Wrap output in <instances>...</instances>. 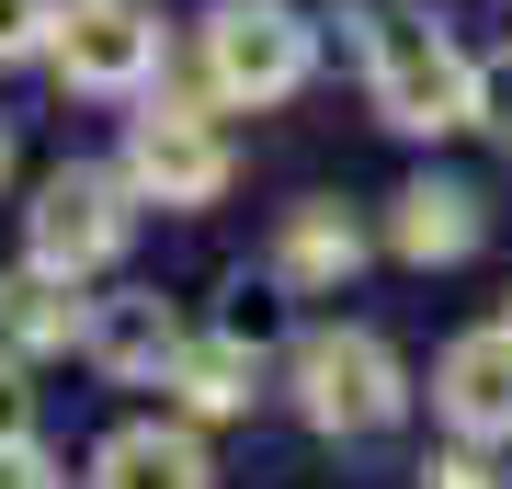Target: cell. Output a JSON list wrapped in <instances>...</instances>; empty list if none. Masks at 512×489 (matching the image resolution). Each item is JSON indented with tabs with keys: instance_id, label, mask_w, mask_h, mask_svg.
I'll list each match as a JSON object with an SVG mask.
<instances>
[{
	"instance_id": "19",
	"label": "cell",
	"mask_w": 512,
	"mask_h": 489,
	"mask_svg": "<svg viewBox=\"0 0 512 489\" xmlns=\"http://www.w3.org/2000/svg\"><path fill=\"white\" fill-rule=\"evenodd\" d=\"M0 171H12V126H0Z\"/></svg>"
},
{
	"instance_id": "6",
	"label": "cell",
	"mask_w": 512,
	"mask_h": 489,
	"mask_svg": "<svg viewBox=\"0 0 512 489\" xmlns=\"http://www.w3.org/2000/svg\"><path fill=\"white\" fill-rule=\"evenodd\" d=\"M126 182H137V194H160V205H217V182H228V137L205 126V114L160 103V114H137Z\"/></svg>"
},
{
	"instance_id": "20",
	"label": "cell",
	"mask_w": 512,
	"mask_h": 489,
	"mask_svg": "<svg viewBox=\"0 0 512 489\" xmlns=\"http://www.w3.org/2000/svg\"><path fill=\"white\" fill-rule=\"evenodd\" d=\"M0 296H12V285H0Z\"/></svg>"
},
{
	"instance_id": "4",
	"label": "cell",
	"mask_w": 512,
	"mask_h": 489,
	"mask_svg": "<svg viewBox=\"0 0 512 489\" xmlns=\"http://www.w3.org/2000/svg\"><path fill=\"white\" fill-rule=\"evenodd\" d=\"M205 69H217L228 103H285V91L308 80V23H296L285 0H228V12L205 23Z\"/></svg>"
},
{
	"instance_id": "10",
	"label": "cell",
	"mask_w": 512,
	"mask_h": 489,
	"mask_svg": "<svg viewBox=\"0 0 512 489\" xmlns=\"http://www.w3.org/2000/svg\"><path fill=\"white\" fill-rule=\"evenodd\" d=\"M353 262H365V239H353L342 205H296V217H285V251H274L285 285H342Z\"/></svg>"
},
{
	"instance_id": "12",
	"label": "cell",
	"mask_w": 512,
	"mask_h": 489,
	"mask_svg": "<svg viewBox=\"0 0 512 489\" xmlns=\"http://www.w3.org/2000/svg\"><path fill=\"white\" fill-rule=\"evenodd\" d=\"M171 387H183L194 410H239V399H251V342H239V330H217V342H183Z\"/></svg>"
},
{
	"instance_id": "7",
	"label": "cell",
	"mask_w": 512,
	"mask_h": 489,
	"mask_svg": "<svg viewBox=\"0 0 512 489\" xmlns=\"http://www.w3.org/2000/svg\"><path fill=\"white\" fill-rule=\"evenodd\" d=\"M433 410L456 421L467 444H501V433H512V319H501V330H467V342L444 353Z\"/></svg>"
},
{
	"instance_id": "14",
	"label": "cell",
	"mask_w": 512,
	"mask_h": 489,
	"mask_svg": "<svg viewBox=\"0 0 512 489\" xmlns=\"http://www.w3.org/2000/svg\"><path fill=\"white\" fill-rule=\"evenodd\" d=\"M467 126H490V137L512 148V46L490 57V69H478V91H467Z\"/></svg>"
},
{
	"instance_id": "9",
	"label": "cell",
	"mask_w": 512,
	"mask_h": 489,
	"mask_svg": "<svg viewBox=\"0 0 512 489\" xmlns=\"http://www.w3.org/2000/svg\"><path fill=\"white\" fill-rule=\"evenodd\" d=\"M92 489H217L194 433H171V421H126L103 455H92Z\"/></svg>"
},
{
	"instance_id": "16",
	"label": "cell",
	"mask_w": 512,
	"mask_h": 489,
	"mask_svg": "<svg viewBox=\"0 0 512 489\" xmlns=\"http://www.w3.org/2000/svg\"><path fill=\"white\" fill-rule=\"evenodd\" d=\"M0 489H57V467H46V444H35V433L0 444Z\"/></svg>"
},
{
	"instance_id": "5",
	"label": "cell",
	"mask_w": 512,
	"mask_h": 489,
	"mask_svg": "<svg viewBox=\"0 0 512 489\" xmlns=\"http://www.w3.org/2000/svg\"><path fill=\"white\" fill-rule=\"evenodd\" d=\"M46 46H57V69H69V91H137L160 69V12H148V0H69Z\"/></svg>"
},
{
	"instance_id": "18",
	"label": "cell",
	"mask_w": 512,
	"mask_h": 489,
	"mask_svg": "<svg viewBox=\"0 0 512 489\" xmlns=\"http://www.w3.org/2000/svg\"><path fill=\"white\" fill-rule=\"evenodd\" d=\"M433 489H501V478L478 467V455H444V467H433Z\"/></svg>"
},
{
	"instance_id": "13",
	"label": "cell",
	"mask_w": 512,
	"mask_h": 489,
	"mask_svg": "<svg viewBox=\"0 0 512 489\" xmlns=\"http://www.w3.org/2000/svg\"><path fill=\"white\" fill-rule=\"evenodd\" d=\"M0 330H12L23 353H46V342H69V296L35 285V296H0Z\"/></svg>"
},
{
	"instance_id": "3",
	"label": "cell",
	"mask_w": 512,
	"mask_h": 489,
	"mask_svg": "<svg viewBox=\"0 0 512 489\" xmlns=\"http://www.w3.org/2000/svg\"><path fill=\"white\" fill-rule=\"evenodd\" d=\"M23 251H35L46 285L103 273L114 251H126V182H114V171H57L35 194V217H23Z\"/></svg>"
},
{
	"instance_id": "2",
	"label": "cell",
	"mask_w": 512,
	"mask_h": 489,
	"mask_svg": "<svg viewBox=\"0 0 512 489\" xmlns=\"http://www.w3.org/2000/svg\"><path fill=\"white\" fill-rule=\"evenodd\" d=\"M296 410L319 433H376L399 421V364H387L376 330H308L296 342Z\"/></svg>"
},
{
	"instance_id": "15",
	"label": "cell",
	"mask_w": 512,
	"mask_h": 489,
	"mask_svg": "<svg viewBox=\"0 0 512 489\" xmlns=\"http://www.w3.org/2000/svg\"><path fill=\"white\" fill-rule=\"evenodd\" d=\"M57 35V0H0V57H35Z\"/></svg>"
},
{
	"instance_id": "1",
	"label": "cell",
	"mask_w": 512,
	"mask_h": 489,
	"mask_svg": "<svg viewBox=\"0 0 512 489\" xmlns=\"http://www.w3.org/2000/svg\"><path fill=\"white\" fill-rule=\"evenodd\" d=\"M353 23H365V80H376V114H387L399 137H444V126H467L478 69L444 46V23H433V12H353Z\"/></svg>"
},
{
	"instance_id": "8",
	"label": "cell",
	"mask_w": 512,
	"mask_h": 489,
	"mask_svg": "<svg viewBox=\"0 0 512 489\" xmlns=\"http://www.w3.org/2000/svg\"><path fill=\"white\" fill-rule=\"evenodd\" d=\"M80 342H92L103 376H126V387H171V364H183V319H171L160 296H103Z\"/></svg>"
},
{
	"instance_id": "17",
	"label": "cell",
	"mask_w": 512,
	"mask_h": 489,
	"mask_svg": "<svg viewBox=\"0 0 512 489\" xmlns=\"http://www.w3.org/2000/svg\"><path fill=\"white\" fill-rule=\"evenodd\" d=\"M23 421H35V387H23L12 364H0V444H23Z\"/></svg>"
},
{
	"instance_id": "11",
	"label": "cell",
	"mask_w": 512,
	"mask_h": 489,
	"mask_svg": "<svg viewBox=\"0 0 512 489\" xmlns=\"http://www.w3.org/2000/svg\"><path fill=\"white\" fill-rule=\"evenodd\" d=\"M399 251L410 262L478 251V194H456V182H410V194H399Z\"/></svg>"
}]
</instances>
